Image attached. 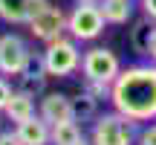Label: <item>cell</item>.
Segmentation results:
<instances>
[{
  "label": "cell",
  "instance_id": "obj_1",
  "mask_svg": "<svg viewBox=\"0 0 156 145\" xmlns=\"http://www.w3.org/2000/svg\"><path fill=\"white\" fill-rule=\"evenodd\" d=\"M113 110L133 122L156 119V64H130L116 76L110 93Z\"/></svg>",
  "mask_w": 156,
  "mask_h": 145
},
{
  "label": "cell",
  "instance_id": "obj_2",
  "mask_svg": "<svg viewBox=\"0 0 156 145\" xmlns=\"http://www.w3.org/2000/svg\"><path fill=\"white\" fill-rule=\"evenodd\" d=\"M44 64H46V72L49 78H67L73 72L81 70V55L84 52L78 50V41L69 35V38H55L49 44H44Z\"/></svg>",
  "mask_w": 156,
  "mask_h": 145
},
{
  "label": "cell",
  "instance_id": "obj_3",
  "mask_svg": "<svg viewBox=\"0 0 156 145\" xmlns=\"http://www.w3.org/2000/svg\"><path fill=\"white\" fill-rule=\"evenodd\" d=\"M136 125H139V122L127 119L124 113H119V110L104 113V116H95L93 131H90V142H93V145H133Z\"/></svg>",
  "mask_w": 156,
  "mask_h": 145
},
{
  "label": "cell",
  "instance_id": "obj_4",
  "mask_svg": "<svg viewBox=\"0 0 156 145\" xmlns=\"http://www.w3.org/2000/svg\"><path fill=\"white\" fill-rule=\"evenodd\" d=\"M107 20L98 3H75V9L67 15V32L75 41H95L104 32Z\"/></svg>",
  "mask_w": 156,
  "mask_h": 145
},
{
  "label": "cell",
  "instance_id": "obj_5",
  "mask_svg": "<svg viewBox=\"0 0 156 145\" xmlns=\"http://www.w3.org/2000/svg\"><path fill=\"white\" fill-rule=\"evenodd\" d=\"M122 72V61L113 50L107 46H90L81 55V76L95 78V81H116V76Z\"/></svg>",
  "mask_w": 156,
  "mask_h": 145
},
{
  "label": "cell",
  "instance_id": "obj_6",
  "mask_svg": "<svg viewBox=\"0 0 156 145\" xmlns=\"http://www.w3.org/2000/svg\"><path fill=\"white\" fill-rule=\"evenodd\" d=\"M26 26H29V32H32L38 41L49 44V41L61 38V35L67 32V12H64L61 6H52L49 0H46V3L29 17Z\"/></svg>",
  "mask_w": 156,
  "mask_h": 145
},
{
  "label": "cell",
  "instance_id": "obj_7",
  "mask_svg": "<svg viewBox=\"0 0 156 145\" xmlns=\"http://www.w3.org/2000/svg\"><path fill=\"white\" fill-rule=\"evenodd\" d=\"M32 52H29L26 41L15 32H6L0 35V76H20L23 67L29 64Z\"/></svg>",
  "mask_w": 156,
  "mask_h": 145
},
{
  "label": "cell",
  "instance_id": "obj_8",
  "mask_svg": "<svg viewBox=\"0 0 156 145\" xmlns=\"http://www.w3.org/2000/svg\"><path fill=\"white\" fill-rule=\"evenodd\" d=\"M15 78H17V90H23V93L41 99V96L46 93V81H49L44 55H32V58H29V64L23 67V72H20V76H15Z\"/></svg>",
  "mask_w": 156,
  "mask_h": 145
},
{
  "label": "cell",
  "instance_id": "obj_9",
  "mask_svg": "<svg viewBox=\"0 0 156 145\" xmlns=\"http://www.w3.org/2000/svg\"><path fill=\"white\" fill-rule=\"evenodd\" d=\"M38 113L49 125L64 122V119H75L73 99H69L67 93H44V96H41V102H38Z\"/></svg>",
  "mask_w": 156,
  "mask_h": 145
},
{
  "label": "cell",
  "instance_id": "obj_10",
  "mask_svg": "<svg viewBox=\"0 0 156 145\" xmlns=\"http://www.w3.org/2000/svg\"><path fill=\"white\" fill-rule=\"evenodd\" d=\"M15 131H17V136H20L23 145H52V125L46 122L41 113H35L26 122L15 125Z\"/></svg>",
  "mask_w": 156,
  "mask_h": 145
},
{
  "label": "cell",
  "instance_id": "obj_11",
  "mask_svg": "<svg viewBox=\"0 0 156 145\" xmlns=\"http://www.w3.org/2000/svg\"><path fill=\"white\" fill-rule=\"evenodd\" d=\"M46 0H0V20L12 26H26L29 17L44 6Z\"/></svg>",
  "mask_w": 156,
  "mask_h": 145
},
{
  "label": "cell",
  "instance_id": "obj_12",
  "mask_svg": "<svg viewBox=\"0 0 156 145\" xmlns=\"http://www.w3.org/2000/svg\"><path fill=\"white\" fill-rule=\"evenodd\" d=\"M35 96H29V93H23V90H15L12 93V99L6 102V107H3V116L9 119L12 125H20V122H26L29 116H35Z\"/></svg>",
  "mask_w": 156,
  "mask_h": 145
},
{
  "label": "cell",
  "instance_id": "obj_13",
  "mask_svg": "<svg viewBox=\"0 0 156 145\" xmlns=\"http://www.w3.org/2000/svg\"><path fill=\"white\" fill-rule=\"evenodd\" d=\"M98 6L110 26H124L133 17V0H98Z\"/></svg>",
  "mask_w": 156,
  "mask_h": 145
},
{
  "label": "cell",
  "instance_id": "obj_14",
  "mask_svg": "<svg viewBox=\"0 0 156 145\" xmlns=\"http://www.w3.org/2000/svg\"><path fill=\"white\" fill-rule=\"evenodd\" d=\"M156 23L147 15H142L139 20H133V29H130V46H133L136 55H145L147 58V46H151V35H153Z\"/></svg>",
  "mask_w": 156,
  "mask_h": 145
},
{
  "label": "cell",
  "instance_id": "obj_15",
  "mask_svg": "<svg viewBox=\"0 0 156 145\" xmlns=\"http://www.w3.org/2000/svg\"><path fill=\"white\" fill-rule=\"evenodd\" d=\"M84 139V131L78 119H64L52 125V145H78Z\"/></svg>",
  "mask_w": 156,
  "mask_h": 145
},
{
  "label": "cell",
  "instance_id": "obj_16",
  "mask_svg": "<svg viewBox=\"0 0 156 145\" xmlns=\"http://www.w3.org/2000/svg\"><path fill=\"white\" fill-rule=\"evenodd\" d=\"M98 102H101V99H95L90 90H84V87H81V93L73 99L75 119H78V122H90V119H95V116H98Z\"/></svg>",
  "mask_w": 156,
  "mask_h": 145
},
{
  "label": "cell",
  "instance_id": "obj_17",
  "mask_svg": "<svg viewBox=\"0 0 156 145\" xmlns=\"http://www.w3.org/2000/svg\"><path fill=\"white\" fill-rule=\"evenodd\" d=\"M84 90H90L95 99H110L113 84L110 81H95V78H84Z\"/></svg>",
  "mask_w": 156,
  "mask_h": 145
},
{
  "label": "cell",
  "instance_id": "obj_18",
  "mask_svg": "<svg viewBox=\"0 0 156 145\" xmlns=\"http://www.w3.org/2000/svg\"><path fill=\"white\" fill-rule=\"evenodd\" d=\"M12 93H15V90H12V84H9V76H0V110H3L6 102L12 99Z\"/></svg>",
  "mask_w": 156,
  "mask_h": 145
},
{
  "label": "cell",
  "instance_id": "obj_19",
  "mask_svg": "<svg viewBox=\"0 0 156 145\" xmlns=\"http://www.w3.org/2000/svg\"><path fill=\"white\" fill-rule=\"evenodd\" d=\"M139 145H156V125H147L139 131Z\"/></svg>",
  "mask_w": 156,
  "mask_h": 145
},
{
  "label": "cell",
  "instance_id": "obj_20",
  "mask_svg": "<svg viewBox=\"0 0 156 145\" xmlns=\"http://www.w3.org/2000/svg\"><path fill=\"white\" fill-rule=\"evenodd\" d=\"M0 145H23L17 131H0Z\"/></svg>",
  "mask_w": 156,
  "mask_h": 145
},
{
  "label": "cell",
  "instance_id": "obj_21",
  "mask_svg": "<svg viewBox=\"0 0 156 145\" xmlns=\"http://www.w3.org/2000/svg\"><path fill=\"white\" fill-rule=\"evenodd\" d=\"M139 6H142V15H147V17L156 23V0H142Z\"/></svg>",
  "mask_w": 156,
  "mask_h": 145
},
{
  "label": "cell",
  "instance_id": "obj_22",
  "mask_svg": "<svg viewBox=\"0 0 156 145\" xmlns=\"http://www.w3.org/2000/svg\"><path fill=\"white\" fill-rule=\"evenodd\" d=\"M147 58L156 64V26H153V35H151V46H147Z\"/></svg>",
  "mask_w": 156,
  "mask_h": 145
},
{
  "label": "cell",
  "instance_id": "obj_23",
  "mask_svg": "<svg viewBox=\"0 0 156 145\" xmlns=\"http://www.w3.org/2000/svg\"><path fill=\"white\" fill-rule=\"evenodd\" d=\"M78 145H93V142H90V139H87V136H84V139H81V142H78Z\"/></svg>",
  "mask_w": 156,
  "mask_h": 145
},
{
  "label": "cell",
  "instance_id": "obj_24",
  "mask_svg": "<svg viewBox=\"0 0 156 145\" xmlns=\"http://www.w3.org/2000/svg\"><path fill=\"white\" fill-rule=\"evenodd\" d=\"M75 3H98V0H75Z\"/></svg>",
  "mask_w": 156,
  "mask_h": 145
},
{
  "label": "cell",
  "instance_id": "obj_25",
  "mask_svg": "<svg viewBox=\"0 0 156 145\" xmlns=\"http://www.w3.org/2000/svg\"><path fill=\"white\" fill-rule=\"evenodd\" d=\"M0 131H3V110H0Z\"/></svg>",
  "mask_w": 156,
  "mask_h": 145
}]
</instances>
